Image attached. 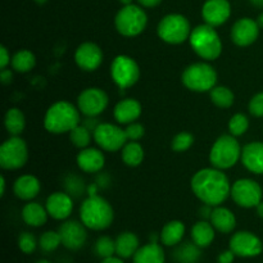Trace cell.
Wrapping results in <instances>:
<instances>
[{"label":"cell","instance_id":"6da1fadb","mask_svg":"<svg viewBox=\"0 0 263 263\" xmlns=\"http://www.w3.org/2000/svg\"><path fill=\"white\" fill-rule=\"evenodd\" d=\"M190 186L195 197L203 202V204H210L212 207L222 204L231 193L229 177L222 170L216 167L202 168L195 172L190 181Z\"/></svg>","mask_w":263,"mask_h":263},{"label":"cell","instance_id":"7a4b0ae2","mask_svg":"<svg viewBox=\"0 0 263 263\" xmlns=\"http://www.w3.org/2000/svg\"><path fill=\"white\" fill-rule=\"evenodd\" d=\"M81 222L90 230H105L115 220V211L110 203L100 195H89L80 207Z\"/></svg>","mask_w":263,"mask_h":263},{"label":"cell","instance_id":"3957f363","mask_svg":"<svg viewBox=\"0 0 263 263\" xmlns=\"http://www.w3.org/2000/svg\"><path fill=\"white\" fill-rule=\"evenodd\" d=\"M81 122V112L67 100H59L48 108L44 117V127L51 134L71 133Z\"/></svg>","mask_w":263,"mask_h":263},{"label":"cell","instance_id":"277c9868","mask_svg":"<svg viewBox=\"0 0 263 263\" xmlns=\"http://www.w3.org/2000/svg\"><path fill=\"white\" fill-rule=\"evenodd\" d=\"M190 46L198 57L205 61H216L222 53V41L216 27L203 23L193 28L190 33Z\"/></svg>","mask_w":263,"mask_h":263},{"label":"cell","instance_id":"5b68a950","mask_svg":"<svg viewBox=\"0 0 263 263\" xmlns=\"http://www.w3.org/2000/svg\"><path fill=\"white\" fill-rule=\"evenodd\" d=\"M241 146L235 136L231 134L221 135L213 143L210 152V162L212 167L218 170H229L238 163L241 158Z\"/></svg>","mask_w":263,"mask_h":263},{"label":"cell","instance_id":"8992f818","mask_svg":"<svg viewBox=\"0 0 263 263\" xmlns=\"http://www.w3.org/2000/svg\"><path fill=\"white\" fill-rule=\"evenodd\" d=\"M181 81L184 86L192 91H211L217 84V72L207 62H198L184 69Z\"/></svg>","mask_w":263,"mask_h":263},{"label":"cell","instance_id":"52a82bcc","mask_svg":"<svg viewBox=\"0 0 263 263\" xmlns=\"http://www.w3.org/2000/svg\"><path fill=\"white\" fill-rule=\"evenodd\" d=\"M148 15L141 5H123L115 18V26L118 32L126 37H135L140 35L146 27Z\"/></svg>","mask_w":263,"mask_h":263},{"label":"cell","instance_id":"ba28073f","mask_svg":"<svg viewBox=\"0 0 263 263\" xmlns=\"http://www.w3.org/2000/svg\"><path fill=\"white\" fill-rule=\"evenodd\" d=\"M157 32L161 40L171 45H179L189 40L192 33V26L185 15L171 13L159 21Z\"/></svg>","mask_w":263,"mask_h":263},{"label":"cell","instance_id":"9c48e42d","mask_svg":"<svg viewBox=\"0 0 263 263\" xmlns=\"http://www.w3.org/2000/svg\"><path fill=\"white\" fill-rule=\"evenodd\" d=\"M28 159L27 144L20 136L7 139L0 146V167L3 170H20Z\"/></svg>","mask_w":263,"mask_h":263},{"label":"cell","instance_id":"30bf717a","mask_svg":"<svg viewBox=\"0 0 263 263\" xmlns=\"http://www.w3.org/2000/svg\"><path fill=\"white\" fill-rule=\"evenodd\" d=\"M110 76L120 89L125 90L134 86L140 79V68L131 57L121 54L113 59L110 64Z\"/></svg>","mask_w":263,"mask_h":263},{"label":"cell","instance_id":"8fae6325","mask_svg":"<svg viewBox=\"0 0 263 263\" xmlns=\"http://www.w3.org/2000/svg\"><path fill=\"white\" fill-rule=\"evenodd\" d=\"M92 136L98 146L102 151L109 152V153L122 151L125 144L128 141L123 128L107 122H100V125L95 128Z\"/></svg>","mask_w":263,"mask_h":263},{"label":"cell","instance_id":"7c38bea8","mask_svg":"<svg viewBox=\"0 0 263 263\" xmlns=\"http://www.w3.org/2000/svg\"><path fill=\"white\" fill-rule=\"evenodd\" d=\"M231 198L243 208H256L262 202L261 185L252 179H239L231 185Z\"/></svg>","mask_w":263,"mask_h":263},{"label":"cell","instance_id":"4fadbf2b","mask_svg":"<svg viewBox=\"0 0 263 263\" xmlns=\"http://www.w3.org/2000/svg\"><path fill=\"white\" fill-rule=\"evenodd\" d=\"M108 104L109 98L107 92L99 87H87L77 98V108L85 117H98L107 109Z\"/></svg>","mask_w":263,"mask_h":263},{"label":"cell","instance_id":"5bb4252c","mask_svg":"<svg viewBox=\"0 0 263 263\" xmlns=\"http://www.w3.org/2000/svg\"><path fill=\"white\" fill-rule=\"evenodd\" d=\"M230 249L239 257H256L262 253L263 244L253 233L238 231L231 236Z\"/></svg>","mask_w":263,"mask_h":263},{"label":"cell","instance_id":"9a60e30c","mask_svg":"<svg viewBox=\"0 0 263 263\" xmlns=\"http://www.w3.org/2000/svg\"><path fill=\"white\" fill-rule=\"evenodd\" d=\"M74 62L82 71L92 72L103 63V50L98 44L91 41L82 43L74 51Z\"/></svg>","mask_w":263,"mask_h":263},{"label":"cell","instance_id":"2e32d148","mask_svg":"<svg viewBox=\"0 0 263 263\" xmlns=\"http://www.w3.org/2000/svg\"><path fill=\"white\" fill-rule=\"evenodd\" d=\"M62 244L69 251H79L85 246L87 239L86 226L79 221H66L58 230Z\"/></svg>","mask_w":263,"mask_h":263},{"label":"cell","instance_id":"e0dca14e","mask_svg":"<svg viewBox=\"0 0 263 263\" xmlns=\"http://www.w3.org/2000/svg\"><path fill=\"white\" fill-rule=\"evenodd\" d=\"M259 26L257 21L244 17L236 21L231 28V40L238 46H249L258 39Z\"/></svg>","mask_w":263,"mask_h":263},{"label":"cell","instance_id":"ac0fdd59","mask_svg":"<svg viewBox=\"0 0 263 263\" xmlns=\"http://www.w3.org/2000/svg\"><path fill=\"white\" fill-rule=\"evenodd\" d=\"M231 15L229 0H207L202 7V18L204 23L218 27L223 25Z\"/></svg>","mask_w":263,"mask_h":263},{"label":"cell","instance_id":"d6986e66","mask_svg":"<svg viewBox=\"0 0 263 263\" xmlns=\"http://www.w3.org/2000/svg\"><path fill=\"white\" fill-rule=\"evenodd\" d=\"M45 208L49 216L54 220H66L73 210V200L68 193L55 192L48 197Z\"/></svg>","mask_w":263,"mask_h":263},{"label":"cell","instance_id":"ffe728a7","mask_svg":"<svg viewBox=\"0 0 263 263\" xmlns=\"http://www.w3.org/2000/svg\"><path fill=\"white\" fill-rule=\"evenodd\" d=\"M243 166L249 172L256 175H263V143L262 141H252L241 149Z\"/></svg>","mask_w":263,"mask_h":263},{"label":"cell","instance_id":"44dd1931","mask_svg":"<svg viewBox=\"0 0 263 263\" xmlns=\"http://www.w3.org/2000/svg\"><path fill=\"white\" fill-rule=\"evenodd\" d=\"M77 166L86 174H97L103 170L105 164V157L102 149L85 148L77 154Z\"/></svg>","mask_w":263,"mask_h":263},{"label":"cell","instance_id":"7402d4cb","mask_svg":"<svg viewBox=\"0 0 263 263\" xmlns=\"http://www.w3.org/2000/svg\"><path fill=\"white\" fill-rule=\"evenodd\" d=\"M113 116H115V120L121 125L135 122L141 116L140 102L133 98L120 100L113 109Z\"/></svg>","mask_w":263,"mask_h":263},{"label":"cell","instance_id":"603a6c76","mask_svg":"<svg viewBox=\"0 0 263 263\" xmlns=\"http://www.w3.org/2000/svg\"><path fill=\"white\" fill-rule=\"evenodd\" d=\"M41 184L33 175H22L13 184V193L22 200H32L39 195Z\"/></svg>","mask_w":263,"mask_h":263},{"label":"cell","instance_id":"cb8c5ba5","mask_svg":"<svg viewBox=\"0 0 263 263\" xmlns=\"http://www.w3.org/2000/svg\"><path fill=\"white\" fill-rule=\"evenodd\" d=\"M210 222L220 233L229 234L231 231H234V229H235L236 217L229 208L217 205V207H213Z\"/></svg>","mask_w":263,"mask_h":263},{"label":"cell","instance_id":"d4e9b609","mask_svg":"<svg viewBox=\"0 0 263 263\" xmlns=\"http://www.w3.org/2000/svg\"><path fill=\"white\" fill-rule=\"evenodd\" d=\"M48 211L45 207L36 202H30L22 208V220L26 225L32 228H40L48 221Z\"/></svg>","mask_w":263,"mask_h":263},{"label":"cell","instance_id":"484cf974","mask_svg":"<svg viewBox=\"0 0 263 263\" xmlns=\"http://www.w3.org/2000/svg\"><path fill=\"white\" fill-rule=\"evenodd\" d=\"M139 248V238L130 231L121 233L116 239V254L120 258H131Z\"/></svg>","mask_w":263,"mask_h":263},{"label":"cell","instance_id":"4316f807","mask_svg":"<svg viewBox=\"0 0 263 263\" xmlns=\"http://www.w3.org/2000/svg\"><path fill=\"white\" fill-rule=\"evenodd\" d=\"M184 235L185 225L181 221L174 220L163 226L161 234H159V236H161L159 241L166 247H174L182 240Z\"/></svg>","mask_w":263,"mask_h":263},{"label":"cell","instance_id":"83f0119b","mask_svg":"<svg viewBox=\"0 0 263 263\" xmlns=\"http://www.w3.org/2000/svg\"><path fill=\"white\" fill-rule=\"evenodd\" d=\"M164 252L158 243H148L134 254V263H164Z\"/></svg>","mask_w":263,"mask_h":263},{"label":"cell","instance_id":"f1b7e54d","mask_svg":"<svg viewBox=\"0 0 263 263\" xmlns=\"http://www.w3.org/2000/svg\"><path fill=\"white\" fill-rule=\"evenodd\" d=\"M215 230L213 225L207 220L199 221L192 228L193 243L197 244L199 248H205L211 246L215 239Z\"/></svg>","mask_w":263,"mask_h":263},{"label":"cell","instance_id":"f546056e","mask_svg":"<svg viewBox=\"0 0 263 263\" xmlns=\"http://www.w3.org/2000/svg\"><path fill=\"white\" fill-rule=\"evenodd\" d=\"M4 125L8 134L12 136H20L26 127V118L20 108H10L4 117Z\"/></svg>","mask_w":263,"mask_h":263},{"label":"cell","instance_id":"4dcf8cb0","mask_svg":"<svg viewBox=\"0 0 263 263\" xmlns=\"http://www.w3.org/2000/svg\"><path fill=\"white\" fill-rule=\"evenodd\" d=\"M122 161L128 167H138L144 159V149L138 141H127L121 151Z\"/></svg>","mask_w":263,"mask_h":263},{"label":"cell","instance_id":"1f68e13d","mask_svg":"<svg viewBox=\"0 0 263 263\" xmlns=\"http://www.w3.org/2000/svg\"><path fill=\"white\" fill-rule=\"evenodd\" d=\"M10 64H12V68L15 72L26 73V72H30L31 69H33V67L36 66V57L32 51L27 50V49H22V50H18L12 57Z\"/></svg>","mask_w":263,"mask_h":263},{"label":"cell","instance_id":"d6a6232c","mask_svg":"<svg viewBox=\"0 0 263 263\" xmlns=\"http://www.w3.org/2000/svg\"><path fill=\"white\" fill-rule=\"evenodd\" d=\"M210 95L213 104L220 108H230L234 104V100H235L234 92L226 86H217L216 85L210 91Z\"/></svg>","mask_w":263,"mask_h":263},{"label":"cell","instance_id":"836d02e7","mask_svg":"<svg viewBox=\"0 0 263 263\" xmlns=\"http://www.w3.org/2000/svg\"><path fill=\"white\" fill-rule=\"evenodd\" d=\"M175 257L180 263H195L200 257V249L195 243H185L177 248Z\"/></svg>","mask_w":263,"mask_h":263},{"label":"cell","instance_id":"e575fe53","mask_svg":"<svg viewBox=\"0 0 263 263\" xmlns=\"http://www.w3.org/2000/svg\"><path fill=\"white\" fill-rule=\"evenodd\" d=\"M91 138H94V136H92V133L89 128L85 127L82 123L76 126V127L69 133V140H71V143L73 144L76 148L80 149L87 148L90 141H91Z\"/></svg>","mask_w":263,"mask_h":263},{"label":"cell","instance_id":"d590c367","mask_svg":"<svg viewBox=\"0 0 263 263\" xmlns=\"http://www.w3.org/2000/svg\"><path fill=\"white\" fill-rule=\"evenodd\" d=\"M94 252L100 258H108L113 257L116 253V240H113L109 236H100L94 246Z\"/></svg>","mask_w":263,"mask_h":263},{"label":"cell","instance_id":"8d00e7d4","mask_svg":"<svg viewBox=\"0 0 263 263\" xmlns=\"http://www.w3.org/2000/svg\"><path fill=\"white\" fill-rule=\"evenodd\" d=\"M249 127V120L243 113H236L229 121V131L233 136L238 138L246 134V131Z\"/></svg>","mask_w":263,"mask_h":263},{"label":"cell","instance_id":"74e56055","mask_svg":"<svg viewBox=\"0 0 263 263\" xmlns=\"http://www.w3.org/2000/svg\"><path fill=\"white\" fill-rule=\"evenodd\" d=\"M193 143H194V136L187 131H181L174 136L171 141V148L174 152L182 153V152H186L187 149L192 148Z\"/></svg>","mask_w":263,"mask_h":263},{"label":"cell","instance_id":"f35d334b","mask_svg":"<svg viewBox=\"0 0 263 263\" xmlns=\"http://www.w3.org/2000/svg\"><path fill=\"white\" fill-rule=\"evenodd\" d=\"M62 244L61 235L58 231H45L43 235L40 236L39 240V246L44 252H53L58 248Z\"/></svg>","mask_w":263,"mask_h":263},{"label":"cell","instance_id":"ab89813d","mask_svg":"<svg viewBox=\"0 0 263 263\" xmlns=\"http://www.w3.org/2000/svg\"><path fill=\"white\" fill-rule=\"evenodd\" d=\"M64 187H66V193H68L71 197L79 198L85 192L84 180L80 179L77 175L71 174L64 179Z\"/></svg>","mask_w":263,"mask_h":263},{"label":"cell","instance_id":"60d3db41","mask_svg":"<svg viewBox=\"0 0 263 263\" xmlns=\"http://www.w3.org/2000/svg\"><path fill=\"white\" fill-rule=\"evenodd\" d=\"M36 246H37L36 239L31 233H27V231H26V233L21 234L20 238H18V247H20V249L23 252V253L26 254L33 253L36 249Z\"/></svg>","mask_w":263,"mask_h":263},{"label":"cell","instance_id":"b9f144b4","mask_svg":"<svg viewBox=\"0 0 263 263\" xmlns=\"http://www.w3.org/2000/svg\"><path fill=\"white\" fill-rule=\"evenodd\" d=\"M125 134L128 141H138L145 135V128H144L141 123L133 122L128 123L127 127L125 128Z\"/></svg>","mask_w":263,"mask_h":263},{"label":"cell","instance_id":"7bdbcfd3","mask_svg":"<svg viewBox=\"0 0 263 263\" xmlns=\"http://www.w3.org/2000/svg\"><path fill=\"white\" fill-rule=\"evenodd\" d=\"M249 113L254 117H263V92L254 95L249 102Z\"/></svg>","mask_w":263,"mask_h":263},{"label":"cell","instance_id":"ee69618b","mask_svg":"<svg viewBox=\"0 0 263 263\" xmlns=\"http://www.w3.org/2000/svg\"><path fill=\"white\" fill-rule=\"evenodd\" d=\"M10 62H12V57H10L9 51L4 45H2L0 46V69L7 68Z\"/></svg>","mask_w":263,"mask_h":263},{"label":"cell","instance_id":"f6af8a7d","mask_svg":"<svg viewBox=\"0 0 263 263\" xmlns=\"http://www.w3.org/2000/svg\"><path fill=\"white\" fill-rule=\"evenodd\" d=\"M82 125H84L86 128H89V130L94 134L95 128L100 125V122L98 121L97 117H86L84 120V122H82Z\"/></svg>","mask_w":263,"mask_h":263},{"label":"cell","instance_id":"bcb514c9","mask_svg":"<svg viewBox=\"0 0 263 263\" xmlns=\"http://www.w3.org/2000/svg\"><path fill=\"white\" fill-rule=\"evenodd\" d=\"M236 254L233 251H225L218 256V263H233Z\"/></svg>","mask_w":263,"mask_h":263},{"label":"cell","instance_id":"7dc6e473","mask_svg":"<svg viewBox=\"0 0 263 263\" xmlns=\"http://www.w3.org/2000/svg\"><path fill=\"white\" fill-rule=\"evenodd\" d=\"M0 79H2V82L4 85L10 84L13 79V72L8 68L2 69V71H0Z\"/></svg>","mask_w":263,"mask_h":263},{"label":"cell","instance_id":"c3c4849f","mask_svg":"<svg viewBox=\"0 0 263 263\" xmlns=\"http://www.w3.org/2000/svg\"><path fill=\"white\" fill-rule=\"evenodd\" d=\"M213 207L210 204H204L202 208H200V216H202L204 220H210L211 215H212Z\"/></svg>","mask_w":263,"mask_h":263},{"label":"cell","instance_id":"681fc988","mask_svg":"<svg viewBox=\"0 0 263 263\" xmlns=\"http://www.w3.org/2000/svg\"><path fill=\"white\" fill-rule=\"evenodd\" d=\"M139 4L144 8H154L158 7L162 3V0H138Z\"/></svg>","mask_w":263,"mask_h":263},{"label":"cell","instance_id":"f907efd6","mask_svg":"<svg viewBox=\"0 0 263 263\" xmlns=\"http://www.w3.org/2000/svg\"><path fill=\"white\" fill-rule=\"evenodd\" d=\"M95 182H97V185L99 187H105L108 185V182H109V177H108V175H103V176L100 175Z\"/></svg>","mask_w":263,"mask_h":263},{"label":"cell","instance_id":"816d5d0a","mask_svg":"<svg viewBox=\"0 0 263 263\" xmlns=\"http://www.w3.org/2000/svg\"><path fill=\"white\" fill-rule=\"evenodd\" d=\"M100 263H123L122 258H120V257H108V258H104Z\"/></svg>","mask_w":263,"mask_h":263},{"label":"cell","instance_id":"f5cc1de1","mask_svg":"<svg viewBox=\"0 0 263 263\" xmlns=\"http://www.w3.org/2000/svg\"><path fill=\"white\" fill-rule=\"evenodd\" d=\"M0 185H2V190H0V197H4L5 194V186H7V181H5V177L3 176L0 177Z\"/></svg>","mask_w":263,"mask_h":263},{"label":"cell","instance_id":"db71d44e","mask_svg":"<svg viewBox=\"0 0 263 263\" xmlns=\"http://www.w3.org/2000/svg\"><path fill=\"white\" fill-rule=\"evenodd\" d=\"M256 210H257V215H258L261 218H263V202H261L258 205H257Z\"/></svg>","mask_w":263,"mask_h":263},{"label":"cell","instance_id":"11a10c76","mask_svg":"<svg viewBox=\"0 0 263 263\" xmlns=\"http://www.w3.org/2000/svg\"><path fill=\"white\" fill-rule=\"evenodd\" d=\"M254 7H258V8H263V0H249Z\"/></svg>","mask_w":263,"mask_h":263},{"label":"cell","instance_id":"9f6ffc18","mask_svg":"<svg viewBox=\"0 0 263 263\" xmlns=\"http://www.w3.org/2000/svg\"><path fill=\"white\" fill-rule=\"evenodd\" d=\"M257 23H258V26L261 28H263V13L258 15V18H257Z\"/></svg>","mask_w":263,"mask_h":263},{"label":"cell","instance_id":"6f0895ef","mask_svg":"<svg viewBox=\"0 0 263 263\" xmlns=\"http://www.w3.org/2000/svg\"><path fill=\"white\" fill-rule=\"evenodd\" d=\"M133 2L134 0H120V3L122 5H130V4H133Z\"/></svg>","mask_w":263,"mask_h":263},{"label":"cell","instance_id":"680465c9","mask_svg":"<svg viewBox=\"0 0 263 263\" xmlns=\"http://www.w3.org/2000/svg\"><path fill=\"white\" fill-rule=\"evenodd\" d=\"M36 3H37V4H40V5H43V4H45L46 2H48V0H35Z\"/></svg>","mask_w":263,"mask_h":263},{"label":"cell","instance_id":"91938a15","mask_svg":"<svg viewBox=\"0 0 263 263\" xmlns=\"http://www.w3.org/2000/svg\"><path fill=\"white\" fill-rule=\"evenodd\" d=\"M36 263H51V262H49V261H46V259H41V261H37Z\"/></svg>","mask_w":263,"mask_h":263}]
</instances>
